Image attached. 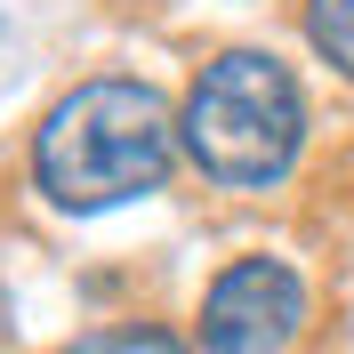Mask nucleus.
Returning a JSON list of instances; mask_svg holds the SVG:
<instances>
[{
  "label": "nucleus",
  "instance_id": "1",
  "mask_svg": "<svg viewBox=\"0 0 354 354\" xmlns=\"http://www.w3.org/2000/svg\"><path fill=\"white\" fill-rule=\"evenodd\" d=\"M177 121L161 88L145 81H81L57 97L32 137V177L57 209H113L129 194H153L169 177Z\"/></svg>",
  "mask_w": 354,
  "mask_h": 354
},
{
  "label": "nucleus",
  "instance_id": "2",
  "mask_svg": "<svg viewBox=\"0 0 354 354\" xmlns=\"http://www.w3.org/2000/svg\"><path fill=\"white\" fill-rule=\"evenodd\" d=\"M177 137L218 185H274L298 161V137H306L298 81L258 48H234L218 65H201V81L185 88Z\"/></svg>",
  "mask_w": 354,
  "mask_h": 354
},
{
  "label": "nucleus",
  "instance_id": "3",
  "mask_svg": "<svg viewBox=\"0 0 354 354\" xmlns=\"http://www.w3.org/2000/svg\"><path fill=\"white\" fill-rule=\"evenodd\" d=\"M306 322V290L282 258H242L225 266L201 298V346L209 354H282Z\"/></svg>",
  "mask_w": 354,
  "mask_h": 354
},
{
  "label": "nucleus",
  "instance_id": "4",
  "mask_svg": "<svg viewBox=\"0 0 354 354\" xmlns=\"http://www.w3.org/2000/svg\"><path fill=\"white\" fill-rule=\"evenodd\" d=\"M306 32H314V48L354 81V0H306Z\"/></svg>",
  "mask_w": 354,
  "mask_h": 354
},
{
  "label": "nucleus",
  "instance_id": "5",
  "mask_svg": "<svg viewBox=\"0 0 354 354\" xmlns=\"http://www.w3.org/2000/svg\"><path fill=\"white\" fill-rule=\"evenodd\" d=\"M73 354H185L169 330H88Z\"/></svg>",
  "mask_w": 354,
  "mask_h": 354
},
{
  "label": "nucleus",
  "instance_id": "6",
  "mask_svg": "<svg viewBox=\"0 0 354 354\" xmlns=\"http://www.w3.org/2000/svg\"><path fill=\"white\" fill-rule=\"evenodd\" d=\"M8 330H17V306H8V290H0V346H8Z\"/></svg>",
  "mask_w": 354,
  "mask_h": 354
}]
</instances>
